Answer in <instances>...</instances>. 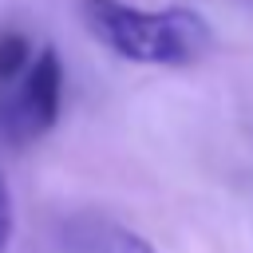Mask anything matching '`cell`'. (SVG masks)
Listing matches in <instances>:
<instances>
[{"label":"cell","mask_w":253,"mask_h":253,"mask_svg":"<svg viewBox=\"0 0 253 253\" xmlns=\"http://www.w3.org/2000/svg\"><path fill=\"white\" fill-rule=\"evenodd\" d=\"M12 237H16V198H12L8 174L0 170V253L12 249Z\"/></svg>","instance_id":"5b68a950"},{"label":"cell","mask_w":253,"mask_h":253,"mask_svg":"<svg viewBox=\"0 0 253 253\" xmlns=\"http://www.w3.org/2000/svg\"><path fill=\"white\" fill-rule=\"evenodd\" d=\"M63 111V59L51 43L36 51L28 71L0 91V142L28 146L51 134Z\"/></svg>","instance_id":"7a4b0ae2"},{"label":"cell","mask_w":253,"mask_h":253,"mask_svg":"<svg viewBox=\"0 0 253 253\" xmlns=\"http://www.w3.org/2000/svg\"><path fill=\"white\" fill-rule=\"evenodd\" d=\"M79 24L115 59L138 67H194L213 51V28L194 8H134L126 0H79Z\"/></svg>","instance_id":"6da1fadb"},{"label":"cell","mask_w":253,"mask_h":253,"mask_svg":"<svg viewBox=\"0 0 253 253\" xmlns=\"http://www.w3.org/2000/svg\"><path fill=\"white\" fill-rule=\"evenodd\" d=\"M71 249L75 253H158L138 229L119 225L111 217H83V221H75Z\"/></svg>","instance_id":"3957f363"},{"label":"cell","mask_w":253,"mask_h":253,"mask_svg":"<svg viewBox=\"0 0 253 253\" xmlns=\"http://www.w3.org/2000/svg\"><path fill=\"white\" fill-rule=\"evenodd\" d=\"M32 59H36V51H32L28 36H20V32H4V36H0V91L12 87V83L28 71Z\"/></svg>","instance_id":"277c9868"}]
</instances>
